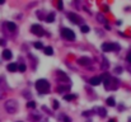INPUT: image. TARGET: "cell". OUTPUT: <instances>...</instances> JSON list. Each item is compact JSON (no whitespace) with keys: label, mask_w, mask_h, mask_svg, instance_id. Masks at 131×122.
Masks as SVG:
<instances>
[{"label":"cell","mask_w":131,"mask_h":122,"mask_svg":"<svg viewBox=\"0 0 131 122\" xmlns=\"http://www.w3.org/2000/svg\"><path fill=\"white\" fill-rule=\"evenodd\" d=\"M36 88L38 92L41 93H47L50 85H48V81H46L45 79H40V80H37L36 81Z\"/></svg>","instance_id":"1"},{"label":"cell","mask_w":131,"mask_h":122,"mask_svg":"<svg viewBox=\"0 0 131 122\" xmlns=\"http://www.w3.org/2000/svg\"><path fill=\"white\" fill-rule=\"evenodd\" d=\"M5 109L9 113H15L17 109H18V103H17L14 99H9V100L5 102Z\"/></svg>","instance_id":"2"},{"label":"cell","mask_w":131,"mask_h":122,"mask_svg":"<svg viewBox=\"0 0 131 122\" xmlns=\"http://www.w3.org/2000/svg\"><path fill=\"white\" fill-rule=\"evenodd\" d=\"M31 31H32V33H33V34L38 36V37H41V36H43V34H45L43 28H42L41 26H38V24H33V26L31 27Z\"/></svg>","instance_id":"3"},{"label":"cell","mask_w":131,"mask_h":122,"mask_svg":"<svg viewBox=\"0 0 131 122\" xmlns=\"http://www.w3.org/2000/svg\"><path fill=\"white\" fill-rule=\"evenodd\" d=\"M61 34H62L66 39H70V41L75 39V34H74V32H73L71 29H69V28H62Z\"/></svg>","instance_id":"4"},{"label":"cell","mask_w":131,"mask_h":122,"mask_svg":"<svg viewBox=\"0 0 131 122\" xmlns=\"http://www.w3.org/2000/svg\"><path fill=\"white\" fill-rule=\"evenodd\" d=\"M118 46L117 45H113V43H103L102 46V50L106 51V52H109V51H113L115 48H117Z\"/></svg>","instance_id":"5"},{"label":"cell","mask_w":131,"mask_h":122,"mask_svg":"<svg viewBox=\"0 0 131 122\" xmlns=\"http://www.w3.org/2000/svg\"><path fill=\"white\" fill-rule=\"evenodd\" d=\"M89 83L92 84V85H99L101 83H102V78L101 76H94V78H92L90 80H89Z\"/></svg>","instance_id":"6"},{"label":"cell","mask_w":131,"mask_h":122,"mask_svg":"<svg viewBox=\"0 0 131 122\" xmlns=\"http://www.w3.org/2000/svg\"><path fill=\"white\" fill-rule=\"evenodd\" d=\"M69 18L71 19V22L75 23V24H78V23L80 22V18H79L77 14H74V13H69Z\"/></svg>","instance_id":"7"},{"label":"cell","mask_w":131,"mask_h":122,"mask_svg":"<svg viewBox=\"0 0 131 122\" xmlns=\"http://www.w3.org/2000/svg\"><path fill=\"white\" fill-rule=\"evenodd\" d=\"M8 71H10V73H14V71H17L18 70V65L17 64H14V63H12V64H9L8 65Z\"/></svg>","instance_id":"8"},{"label":"cell","mask_w":131,"mask_h":122,"mask_svg":"<svg viewBox=\"0 0 131 122\" xmlns=\"http://www.w3.org/2000/svg\"><path fill=\"white\" fill-rule=\"evenodd\" d=\"M89 61H90V60H89L88 57H80V58L78 60V63H79V65H83V66H84V65H88V64H89Z\"/></svg>","instance_id":"9"},{"label":"cell","mask_w":131,"mask_h":122,"mask_svg":"<svg viewBox=\"0 0 131 122\" xmlns=\"http://www.w3.org/2000/svg\"><path fill=\"white\" fill-rule=\"evenodd\" d=\"M3 57H4L5 60L12 58V51H9V50H4V51H3Z\"/></svg>","instance_id":"10"},{"label":"cell","mask_w":131,"mask_h":122,"mask_svg":"<svg viewBox=\"0 0 131 122\" xmlns=\"http://www.w3.org/2000/svg\"><path fill=\"white\" fill-rule=\"evenodd\" d=\"M7 27H8V29L12 31V32L17 29V26H15V23H13V22H8V23H7Z\"/></svg>","instance_id":"11"},{"label":"cell","mask_w":131,"mask_h":122,"mask_svg":"<svg viewBox=\"0 0 131 122\" xmlns=\"http://www.w3.org/2000/svg\"><path fill=\"white\" fill-rule=\"evenodd\" d=\"M53 19H55V15L51 13V14L46 18V22H47V23H52V22H53Z\"/></svg>","instance_id":"12"},{"label":"cell","mask_w":131,"mask_h":122,"mask_svg":"<svg viewBox=\"0 0 131 122\" xmlns=\"http://www.w3.org/2000/svg\"><path fill=\"white\" fill-rule=\"evenodd\" d=\"M107 104L111 106V107H113V106L116 104V103H115V99H113V98H108V99H107Z\"/></svg>","instance_id":"13"},{"label":"cell","mask_w":131,"mask_h":122,"mask_svg":"<svg viewBox=\"0 0 131 122\" xmlns=\"http://www.w3.org/2000/svg\"><path fill=\"white\" fill-rule=\"evenodd\" d=\"M45 53H46V55H52V53H53L52 47H46V48H45Z\"/></svg>","instance_id":"14"},{"label":"cell","mask_w":131,"mask_h":122,"mask_svg":"<svg viewBox=\"0 0 131 122\" xmlns=\"http://www.w3.org/2000/svg\"><path fill=\"white\" fill-rule=\"evenodd\" d=\"M64 99H65V100H73V99H75V95L68 94V95H64Z\"/></svg>","instance_id":"15"},{"label":"cell","mask_w":131,"mask_h":122,"mask_svg":"<svg viewBox=\"0 0 131 122\" xmlns=\"http://www.w3.org/2000/svg\"><path fill=\"white\" fill-rule=\"evenodd\" d=\"M80 29H82V32H83V33H88V32L90 31L88 26H82V28H80Z\"/></svg>","instance_id":"16"},{"label":"cell","mask_w":131,"mask_h":122,"mask_svg":"<svg viewBox=\"0 0 131 122\" xmlns=\"http://www.w3.org/2000/svg\"><path fill=\"white\" fill-rule=\"evenodd\" d=\"M27 107H28V108H34V107H36V103L31 100V102H28V103H27Z\"/></svg>","instance_id":"17"},{"label":"cell","mask_w":131,"mask_h":122,"mask_svg":"<svg viewBox=\"0 0 131 122\" xmlns=\"http://www.w3.org/2000/svg\"><path fill=\"white\" fill-rule=\"evenodd\" d=\"M26 69H27V68H26V65H19V66H18V70H19L21 73H24V71H26Z\"/></svg>","instance_id":"18"},{"label":"cell","mask_w":131,"mask_h":122,"mask_svg":"<svg viewBox=\"0 0 131 122\" xmlns=\"http://www.w3.org/2000/svg\"><path fill=\"white\" fill-rule=\"evenodd\" d=\"M34 47H36V48H42L43 45H42L41 42H36V43H34Z\"/></svg>","instance_id":"19"},{"label":"cell","mask_w":131,"mask_h":122,"mask_svg":"<svg viewBox=\"0 0 131 122\" xmlns=\"http://www.w3.org/2000/svg\"><path fill=\"white\" fill-rule=\"evenodd\" d=\"M61 90H69V87H59L57 92H61Z\"/></svg>","instance_id":"20"},{"label":"cell","mask_w":131,"mask_h":122,"mask_svg":"<svg viewBox=\"0 0 131 122\" xmlns=\"http://www.w3.org/2000/svg\"><path fill=\"white\" fill-rule=\"evenodd\" d=\"M59 106H60V104H59V102H57V100H53V108H55V109H57Z\"/></svg>","instance_id":"21"},{"label":"cell","mask_w":131,"mask_h":122,"mask_svg":"<svg viewBox=\"0 0 131 122\" xmlns=\"http://www.w3.org/2000/svg\"><path fill=\"white\" fill-rule=\"evenodd\" d=\"M99 113H101L102 117H104V116H106V109H104V108H101V109H99Z\"/></svg>","instance_id":"22"},{"label":"cell","mask_w":131,"mask_h":122,"mask_svg":"<svg viewBox=\"0 0 131 122\" xmlns=\"http://www.w3.org/2000/svg\"><path fill=\"white\" fill-rule=\"evenodd\" d=\"M126 58H127V61H128V63L131 64V52H128V53H127V57H126Z\"/></svg>","instance_id":"23"},{"label":"cell","mask_w":131,"mask_h":122,"mask_svg":"<svg viewBox=\"0 0 131 122\" xmlns=\"http://www.w3.org/2000/svg\"><path fill=\"white\" fill-rule=\"evenodd\" d=\"M57 8H59V9H62V2H59V3H57Z\"/></svg>","instance_id":"24"},{"label":"cell","mask_w":131,"mask_h":122,"mask_svg":"<svg viewBox=\"0 0 131 122\" xmlns=\"http://www.w3.org/2000/svg\"><path fill=\"white\" fill-rule=\"evenodd\" d=\"M116 73L121 74V73H122V69H121V68H116Z\"/></svg>","instance_id":"25"},{"label":"cell","mask_w":131,"mask_h":122,"mask_svg":"<svg viewBox=\"0 0 131 122\" xmlns=\"http://www.w3.org/2000/svg\"><path fill=\"white\" fill-rule=\"evenodd\" d=\"M0 45L4 46V45H5V41H4V39H0Z\"/></svg>","instance_id":"26"},{"label":"cell","mask_w":131,"mask_h":122,"mask_svg":"<svg viewBox=\"0 0 131 122\" xmlns=\"http://www.w3.org/2000/svg\"><path fill=\"white\" fill-rule=\"evenodd\" d=\"M103 9H104V12H108V8H107V5H103Z\"/></svg>","instance_id":"27"},{"label":"cell","mask_w":131,"mask_h":122,"mask_svg":"<svg viewBox=\"0 0 131 122\" xmlns=\"http://www.w3.org/2000/svg\"><path fill=\"white\" fill-rule=\"evenodd\" d=\"M65 122H71V121H70V118H68V117H65Z\"/></svg>","instance_id":"28"},{"label":"cell","mask_w":131,"mask_h":122,"mask_svg":"<svg viewBox=\"0 0 131 122\" xmlns=\"http://www.w3.org/2000/svg\"><path fill=\"white\" fill-rule=\"evenodd\" d=\"M108 122H116V121H115V119H113V118H112V119H109V121H108Z\"/></svg>","instance_id":"29"}]
</instances>
